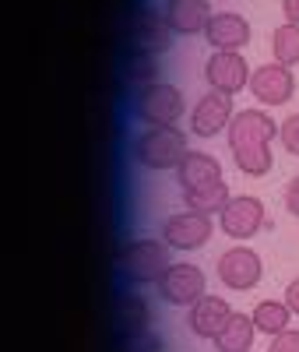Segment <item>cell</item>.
Segmentation results:
<instances>
[{"mask_svg":"<svg viewBox=\"0 0 299 352\" xmlns=\"http://www.w3.org/2000/svg\"><path fill=\"white\" fill-rule=\"evenodd\" d=\"M169 243L159 236H137V240H131L124 250H120V257H116V272H120V278H124L127 285H159V278L169 272V264H173V257H169Z\"/></svg>","mask_w":299,"mask_h":352,"instance_id":"obj_2","label":"cell"},{"mask_svg":"<svg viewBox=\"0 0 299 352\" xmlns=\"http://www.w3.org/2000/svg\"><path fill=\"white\" fill-rule=\"evenodd\" d=\"M215 236V222L212 215H204V212H176L162 222V240L173 247V250H201L208 240Z\"/></svg>","mask_w":299,"mask_h":352,"instance_id":"obj_9","label":"cell"},{"mask_svg":"<svg viewBox=\"0 0 299 352\" xmlns=\"http://www.w3.org/2000/svg\"><path fill=\"white\" fill-rule=\"evenodd\" d=\"M124 36H127V53H148V56H159L169 50L173 43V28L162 14V8H141L127 18V28H124Z\"/></svg>","mask_w":299,"mask_h":352,"instance_id":"obj_5","label":"cell"},{"mask_svg":"<svg viewBox=\"0 0 299 352\" xmlns=\"http://www.w3.org/2000/svg\"><path fill=\"white\" fill-rule=\"evenodd\" d=\"M296 92V78H292V67L272 60V64H261L254 67L250 74V96L261 102V106H285Z\"/></svg>","mask_w":299,"mask_h":352,"instance_id":"obj_12","label":"cell"},{"mask_svg":"<svg viewBox=\"0 0 299 352\" xmlns=\"http://www.w3.org/2000/svg\"><path fill=\"white\" fill-rule=\"evenodd\" d=\"M278 120H272L267 109H236L232 124L225 131L229 152L239 173L247 176H267L275 166V152L272 141L278 138Z\"/></svg>","mask_w":299,"mask_h":352,"instance_id":"obj_1","label":"cell"},{"mask_svg":"<svg viewBox=\"0 0 299 352\" xmlns=\"http://www.w3.org/2000/svg\"><path fill=\"white\" fill-rule=\"evenodd\" d=\"M282 197H285V208H289V215H296V219H299V173H296L292 180L285 184V194H282Z\"/></svg>","mask_w":299,"mask_h":352,"instance_id":"obj_26","label":"cell"},{"mask_svg":"<svg viewBox=\"0 0 299 352\" xmlns=\"http://www.w3.org/2000/svg\"><path fill=\"white\" fill-rule=\"evenodd\" d=\"M282 14H285V21L299 25V0H282Z\"/></svg>","mask_w":299,"mask_h":352,"instance_id":"obj_28","label":"cell"},{"mask_svg":"<svg viewBox=\"0 0 299 352\" xmlns=\"http://www.w3.org/2000/svg\"><path fill=\"white\" fill-rule=\"evenodd\" d=\"M232 116H236L232 96H225V92H204L194 102V113H190V134L194 138H219L222 131H229Z\"/></svg>","mask_w":299,"mask_h":352,"instance_id":"obj_11","label":"cell"},{"mask_svg":"<svg viewBox=\"0 0 299 352\" xmlns=\"http://www.w3.org/2000/svg\"><path fill=\"white\" fill-rule=\"evenodd\" d=\"M267 352H299V331H296V328H289V331L275 335V338H272V345H267Z\"/></svg>","mask_w":299,"mask_h":352,"instance_id":"obj_25","label":"cell"},{"mask_svg":"<svg viewBox=\"0 0 299 352\" xmlns=\"http://www.w3.org/2000/svg\"><path fill=\"white\" fill-rule=\"evenodd\" d=\"M204 39L212 50H243L254 32H250V21L243 14H236V11H215L212 21H208L204 28Z\"/></svg>","mask_w":299,"mask_h":352,"instance_id":"obj_15","label":"cell"},{"mask_svg":"<svg viewBox=\"0 0 299 352\" xmlns=\"http://www.w3.org/2000/svg\"><path fill=\"white\" fill-rule=\"evenodd\" d=\"M152 81H159L155 56H148V53H127V60H124V85L137 92V88L152 85Z\"/></svg>","mask_w":299,"mask_h":352,"instance_id":"obj_21","label":"cell"},{"mask_svg":"<svg viewBox=\"0 0 299 352\" xmlns=\"http://www.w3.org/2000/svg\"><path fill=\"white\" fill-rule=\"evenodd\" d=\"M250 317H254V324H257L261 335L275 338V335L289 331V324H292V317H296V314L289 310L285 300H261V303L250 310Z\"/></svg>","mask_w":299,"mask_h":352,"instance_id":"obj_19","label":"cell"},{"mask_svg":"<svg viewBox=\"0 0 299 352\" xmlns=\"http://www.w3.org/2000/svg\"><path fill=\"white\" fill-rule=\"evenodd\" d=\"M264 201L254 197V194H232L229 204L219 212V226L229 240L243 243V240H254L257 232L264 229Z\"/></svg>","mask_w":299,"mask_h":352,"instance_id":"obj_8","label":"cell"},{"mask_svg":"<svg viewBox=\"0 0 299 352\" xmlns=\"http://www.w3.org/2000/svg\"><path fill=\"white\" fill-rule=\"evenodd\" d=\"M236 310L229 307V300H222V296H201L190 310H187V324H190V331L197 335V338H208V342H215L219 338V331L229 324V317H232Z\"/></svg>","mask_w":299,"mask_h":352,"instance_id":"obj_14","label":"cell"},{"mask_svg":"<svg viewBox=\"0 0 299 352\" xmlns=\"http://www.w3.org/2000/svg\"><path fill=\"white\" fill-rule=\"evenodd\" d=\"M278 141H282V148L289 155H299V113H292V116H285V120H282Z\"/></svg>","mask_w":299,"mask_h":352,"instance_id":"obj_23","label":"cell"},{"mask_svg":"<svg viewBox=\"0 0 299 352\" xmlns=\"http://www.w3.org/2000/svg\"><path fill=\"white\" fill-rule=\"evenodd\" d=\"M155 289L169 307H187L190 310L201 296H208V275L190 261H173Z\"/></svg>","mask_w":299,"mask_h":352,"instance_id":"obj_6","label":"cell"},{"mask_svg":"<svg viewBox=\"0 0 299 352\" xmlns=\"http://www.w3.org/2000/svg\"><path fill=\"white\" fill-rule=\"evenodd\" d=\"M124 352H162V338L152 331H141V335L124 342Z\"/></svg>","mask_w":299,"mask_h":352,"instance_id":"obj_24","label":"cell"},{"mask_svg":"<svg viewBox=\"0 0 299 352\" xmlns=\"http://www.w3.org/2000/svg\"><path fill=\"white\" fill-rule=\"evenodd\" d=\"M152 324V310H148V300L137 289H124L113 303V331L120 335V342H127L141 331H148Z\"/></svg>","mask_w":299,"mask_h":352,"instance_id":"obj_13","label":"cell"},{"mask_svg":"<svg viewBox=\"0 0 299 352\" xmlns=\"http://www.w3.org/2000/svg\"><path fill=\"white\" fill-rule=\"evenodd\" d=\"M184 113H187V99L169 81H152L134 92V116L144 127H173Z\"/></svg>","mask_w":299,"mask_h":352,"instance_id":"obj_4","label":"cell"},{"mask_svg":"<svg viewBox=\"0 0 299 352\" xmlns=\"http://www.w3.org/2000/svg\"><path fill=\"white\" fill-rule=\"evenodd\" d=\"M187 134L179 131L176 124L173 127H144L134 144H131V155L141 169H152V173H166V169H176L179 162L187 159Z\"/></svg>","mask_w":299,"mask_h":352,"instance_id":"obj_3","label":"cell"},{"mask_svg":"<svg viewBox=\"0 0 299 352\" xmlns=\"http://www.w3.org/2000/svg\"><path fill=\"white\" fill-rule=\"evenodd\" d=\"M250 64L239 50H212V56L204 60V81L212 92H225V96H236L250 88Z\"/></svg>","mask_w":299,"mask_h":352,"instance_id":"obj_7","label":"cell"},{"mask_svg":"<svg viewBox=\"0 0 299 352\" xmlns=\"http://www.w3.org/2000/svg\"><path fill=\"white\" fill-rule=\"evenodd\" d=\"M162 14L176 36H204V28L215 11L208 0H166Z\"/></svg>","mask_w":299,"mask_h":352,"instance_id":"obj_16","label":"cell"},{"mask_svg":"<svg viewBox=\"0 0 299 352\" xmlns=\"http://www.w3.org/2000/svg\"><path fill=\"white\" fill-rule=\"evenodd\" d=\"M232 190L225 180L212 184V187H197V190H184V204L190 212H204V215H219L225 204H229Z\"/></svg>","mask_w":299,"mask_h":352,"instance_id":"obj_20","label":"cell"},{"mask_svg":"<svg viewBox=\"0 0 299 352\" xmlns=\"http://www.w3.org/2000/svg\"><path fill=\"white\" fill-rule=\"evenodd\" d=\"M225 180L222 176V162L208 152H187V159L176 166V184L179 190H197V187H212Z\"/></svg>","mask_w":299,"mask_h":352,"instance_id":"obj_17","label":"cell"},{"mask_svg":"<svg viewBox=\"0 0 299 352\" xmlns=\"http://www.w3.org/2000/svg\"><path fill=\"white\" fill-rule=\"evenodd\" d=\"M257 324H254V317L250 314H232L229 317V324L219 331V338L212 342L215 352H254V338H257Z\"/></svg>","mask_w":299,"mask_h":352,"instance_id":"obj_18","label":"cell"},{"mask_svg":"<svg viewBox=\"0 0 299 352\" xmlns=\"http://www.w3.org/2000/svg\"><path fill=\"white\" fill-rule=\"evenodd\" d=\"M215 272H219V282H222L225 289L247 292V289H254V285L261 282L264 261H261L257 250H250V247H243V243H236V247H229V250L215 261Z\"/></svg>","mask_w":299,"mask_h":352,"instance_id":"obj_10","label":"cell"},{"mask_svg":"<svg viewBox=\"0 0 299 352\" xmlns=\"http://www.w3.org/2000/svg\"><path fill=\"white\" fill-rule=\"evenodd\" d=\"M285 303H289V310L299 317V278H292V282L285 285Z\"/></svg>","mask_w":299,"mask_h":352,"instance_id":"obj_27","label":"cell"},{"mask_svg":"<svg viewBox=\"0 0 299 352\" xmlns=\"http://www.w3.org/2000/svg\"><path fill=\"white\" fill-rule=\"evenodd\" d=\"M272 53H275V60L285 64V67L299 64V25L285 21V25L275 28V36H272Z\"/></svg>","mask_w":299,"mask_h":352,"instance_id":"obj_22","label":"cell"}]
</instances>
